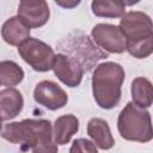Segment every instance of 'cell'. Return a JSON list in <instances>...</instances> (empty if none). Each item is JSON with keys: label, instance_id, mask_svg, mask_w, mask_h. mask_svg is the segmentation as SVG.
<instances>
[{"label": "cell", "instance_id": "1", "mask_svg": "<svg viewBox=\"0 0 153 153\" xmlns=\"http://www.w3.org/2000/svg\"><path fill=\"white\" fill-rule=\"evenodd\" d=\"M1 137L17 145L23 149L30 148L31 153H57V145L53 139V128L49 120L26 118L12 122L1 130Z\"/></svg>", "mask_w": 153, "mask_h": 153}, {"label": "cell", "instance_id": "2", "mask_svg": "<svg viewBox=\"0 0 153 153\" xmlns=\"http://www.w3.org/2000/svg\"><path fill=\"white\" fill-rule=\"evenodd\" d=\"M118 27L126 38V50L131 56L146 59L153 53V25L147 13L126 12Z\"/></svg>", "mask_w": 153, "mask_h": 153}, {"label": "cell", "instance_id": "3", "mask_svg": "<svg viewBox=\"0 0 153 153\" xmlns=\"http://www.w3.org/2000/svg\"><path fill=\"white\" fill-rule=\"evenodd\" d=\"M124 78L126 72L117 62H103L94 68L91 80L92 93L99 108L110 110L118 105Z\"/></svg>", "mask_w": 153, "mask_h": 153}, {"label": "cell", "instance_id": "4", "mask_svg": "<svg viewBox=\"0 0 153 153\" xmlns=\"http://www.w3.org/2000/svg\"><path fill=\"white\" fill-rule=\"evenodd\" d=\"M117 129L121 137L127 141L149 142L153 137L149 111L136 106L133 102L127 103L118 115Z\"/></svg>", "mask_w": 153, "mask_h": 153}, {"label": "cell", "instance_id": "5", "mask_svg": "<svg viewBox=\"0 0 153 153\" xmlns=\"http://www.w3.org/2000/svg\"><path fill=\"white\" fill-rule=\"evenodd\" d=\"M59 47L66 51V55L75 59L82 66L85 72L91 71L99 60L108 57L105 51L100 50V48L80 31H74L68 35V37L59 43Z\"/></svg>", "mask_w": 153, "mask_h": 153}, {"label": "cell", "instance_id": "6", "mask_svg": "<svg viewBox=\"0 0 153 153\" xmlns=\"http://www.w3.org/2000/svg\"><path fill=\"white\" fill-rule=\"evenodd\" d=\"M20 57L36 72H48L51 69L54 61V50L45 42L29 37L18 47Z\"/></svg>", "mask_w": 153, "mask_h": 153}, {"label": "cell", "instance_id": "7", "mask_svg": "<svg viewBox=\"0 0 153 153\" xmlns=\"http://www.w3.org/2000/svg\"><path fill=\"white\" fill-rule=\"evenodd\" d=\"M91 36L94 43L106 54H122L126 51V38L117 25L99 23L92 27Z\"/></svg>", "mask_w": 153, "mask_h": 153}, {"label": "cell", "instance_id": "8", "mask_svg": "<svg viewBox=\"0 0 153 153\" xmlns=\"http://www.w3.org/2000/svg\"><path fill=\"white\" fill-rule=\"evenodd\" d=\"M51 69L57 79L68 87L79 86L85 73L82 66L75 59L63 53L55 54Z\"/></svg>", "mask_w": 153, "mask_h": 153}, {"label": "cell", "instance_id": "9", "mask_svg": "<svg viewBox=\"0 0 153 153\" xmlns=\"http://www.w3.org/2000/svg\"><path fill=\"white\" fill-rule=\"evenodd\" d=\"M33 99L45 109L55 111L62 109L67 104L68 96L56 82L51 80H42L33 90Z\"/></svg>", "mask_w": 153, "mask_h": 153}, {"label": "cell", "instance_id": "10", "mask_svg": "<svg viewBox=\"0 0 153 153\" xmlns=\"http://www.w3.org/2000/svg\"><path fill=\"white\" fill-rule=\"evenodd\" d=\"M18 17L30 29L41 27L49 20V6L44 0H23L18 6Z\"/></svg>", "mask_w": 153, "mask_h": 153}, {"label": "cell", "instance_id": "11", "mask_svg": "<svg viewBox=\"0 0 153 153\" xmlns=\"http://www.w3.org/2000/svg\"><path fill=\"white\" fill-rule=\"evenodd\" d=\"M24 106L23 94L14 87H7L0 91V118L10 121L17 117Z\"/></svg>", "mask_w": 153, "mask_h": 153}, {"label": "cell", "instance_id": "12", "mask_svg": "<svg viewBox=\"0 0 153 153\" xmlns=\"http://www.w3.org/2000/svg\"><path fill=\"white\" fill-rule=\"evenodd\" d=\"M1 37L7 44L19 47L30 37V27L18 16H14L2 24Z\"/></svg>", "mask_w": 153, "mask_h": 153}, {"label": "cell", "instance_id": "13", "mask_svg": "<svg viewBox=\"0 0 153 153\" xmlns=\"http://www.w3.org/2000/svg\"><path fill=\"white\" fill-rule=\"evenodd\" d=\"M87 134L92 142L100 149L108 151L115 146V140L111 134L108 122L99 117H93L87 123Z\"/></svg>", "mask_w": 153, "mask_h": 153}, {"label": "cell", "instance_id": "14", "mask_svg": "<svg viewBox=\"0 0 153 153\" xmlns=\"http://www.w3.org/2000/svg\"><path fill=\"white\" fill-rule=\"evenodd\" d=\"M78 130H79L78 117L72 114L62 115L57 117L54 122V128H53L54 142L57 146H65L71 141L72 136L76 134Z\"/></svg>", "mask_w": 153, "mask_h": 153}, {"label": "cell", "instance_id": "15", "mask_svg": "<svg viewBox=\"0 0 153 153\" xmlns=\"http://www.w3.org/2000/svg\"><path fill=\"white\" fill-rule=\"evenodd\" d=\"M131 98L133 103L141 108L147 109L153 102V87L152 82L143 76H137L131 81Z\"/></svg>", "mask_w": 153, "mask_h": 153}, {"label": "cell", "instance_id": "16", "mask_svg": "<svg viewBox=\"0 0 153 153\" xmlns=\"http://www.w3.org/2000/svg\"><path fill=\"white\" fill-rule=\"evenodd\" d=\"M94 16L103 18H122L126 13V2L115 0H94L91 2Z\"/></svg>", "mask_w": 153, "mask_h": 153}, {"label": "cell", "instance_id": "17", "mask_svg": "<svg viewBox=\"0 0 153 153\" xmlns=\"http://www.w3.org/2000/svg\"><path fill=\"white\" fill-rule=\"evenodd\" d=\"M24 75L23 68L17 62L11 60L0 62V85L13 87L23 81Z\"/></svg>", "mask_w": 153, "mask_h": 153}, {"label": "cell", "instance_id": "18", "mask_svg": "<svg viewBox=\"0 0 153 153\" xmlns=\"http://www.w3.org/2000/svg\"><path fill=\"white\" fill-rule=\"evenodd\" d=\"M69 153H98V149L92 141L85 137H80L73 141L69 148Z\"/></svg>", "mask_w": 153, "mask_h": 153}, {"label": "cell", "instance_id": "19", "mask_svg": "<svg viewBox=\"0 0 153 153\" xmlns=\"http://www.w3.org/2000/svg\"><path fill=\"white\" fill-rule=\"evenodd\" d=\"M55 4L59 5V6H62L65 8H73V7L78 6L80 4V1L79 0L78 1H61V0H56Z\"/></svg>", "mask_w": 153, "mask_h": 153}, {"label": "cell", "instance_id": "20", "mask_svg": "<svg viewBox=\"0 0 153 153\" xmlns=\"http://www.w3.org/2000/svg\"><path fill=\"white\" fill-rule=\"evenodd\" d=\"M1 129H2V120L0 118V133H1Z\"/></svg>", "mask_w": 153, "mask_h": 153}]
</instances>
